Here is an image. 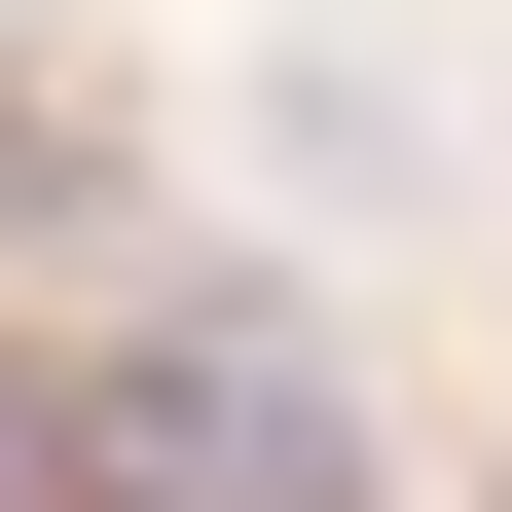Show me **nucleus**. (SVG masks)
I'll use <instances>...</instances> for the list:
<instances>
[{"label": "nucleus", "mask_w": 512, "mask_h": 512, "mask_svg": "<svg viewBox=\"0 0 512 512\" xmlns=\"http://www.w3.org/2000/svg\"><path fill=\"white\" fill-rule=\"evenodd\" d=\"M74 476H110V512H366V403H330L293 330H220V293H183L147 366H74Z\"/></svg>", "instance_id": "f257e3e1"}, {"label": "nucleus", "mask_w": 512, "mask_h": 512, "mask_svg": "<svg viewBox=\"0 0 512 512\" xmlns=\"http://www.w3.org/2000/svg\"><path fill=\"white\" fill-rule=\"evenodd\" d=\"M37 476H74V403H37V366H0V512H37Z\"/></svg>", "instance_id": "f03ea898"}]
</instances>
